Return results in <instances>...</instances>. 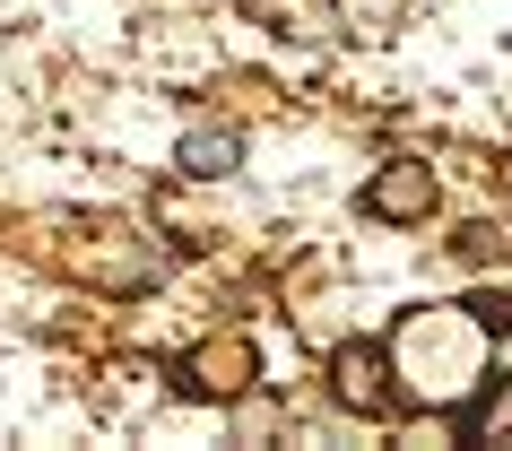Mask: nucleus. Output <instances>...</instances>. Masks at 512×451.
<instances>
[{
  "label": "nucleus",
  "instance_id": "1",
  "mask_svg": "<svg viewBox=\"0 0 512 451\" xmlns=\"http://www.w3.org/2000/svg\"><path fill=\"white\" fill-rule=\"evenodd\" d=\"M330 391H339V408H356V417H391V408H400L391 356H382L374 339H348L339 356H330Z\"/></svg>",
  "mask_w": 512,
  "mask_h": 451
},
{
  "label": "nucleus",
  "instance_id": "2",
  "mask_svg": "<svg viewBox=\"0 0 512 451\" xmlns=\"http://www.w3.org/2000/svg\"><path fill=\"white\" fill-rule=\"evenodd\" d=\"M365 217H382V226H417V217H434V165L426 157H391L365 183Z\"/></svg>",
  "mask_w": 512,
  "mask_h": 451
},
{
  "label": "nucleus",
  "instance_id": "3",
  "mask_svg": "<svg viewBox=\"0 0 512 451\" xmlns=\"http://www.w3.org/2000/svg\"><path fill=\"white\" fill-rule=\"evenodd\" d=\"M183 391L191 399H243L252 391V347L243 339H200L183 356Z\"/></svg>",
  "mask_w": 512,
  "mask_h": 451
},
{
  "label": "nucleus",
  "instance_id": "4",
  "mask_svg": "<svg viewBox=\"0 0 512 451\" xmlns=\"http://www.w3.org/2000/svg\"><path fill=\"white\" fill-rule=\"evenodd\" d=\"M174 165H183L191 183H226V174L243 165V139H235V131H183Z\"/></svg>",
  "mask_w": 512,
  "mask_h": 451
},
{
  "label": "nucleus",
  "instance_id": "5",
  "mask_svg": "<svg viewBox=\"0 0 512 451\" xmlns=\"http://www.w3.org/2000/svg\"><path fill=\"white\" fill-rule=\"evenodd\" d=\"M452 434H460V443H495V434H512V373H495V382L460 408Z\"/></svg>",
  "mask_w": 512,
  "mask_h": 451
},
{
  "label": "nucleus",
  "instance_id": "6",
  "mask_svg": "<svg viewBox=\"0 0 512 451\" xmlns=\"http://www.w3.org/2000/svg\"><path fill=\"white\" fill-rule=\"evenodd\" d=\"M469 313H478V330H486V356H495V373H512V304H495V295H469Z\"/></svg>",
  "mask_w": 512,
  "mask_h": 451
},
{
  "label": "nucleus",
  "instance_id": "7",
  "mask_svg": "<svg viewBox=\"0 0 512 451\" xmlns=\"http://www.w3.org/2000/svg\"><path fill=\"white\" fill-rule=\"evenodd\" d=\"M504 191H512V157H504Z\"/></svg>",
  "mask_w": 512,
  "mask_h": 451
}]
</instances>
